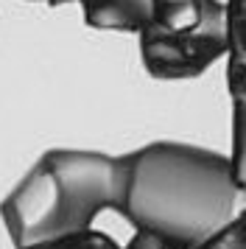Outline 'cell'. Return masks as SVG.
Instances as JSON below:
<instances>
[{
    "label": "cell",
    "mask_w": 246,
    "mask_h": 249,
    "mask_svg": "<svg viewBox=\"0 0 246 249\" xmlns=\"http://www.w3.org/2000/svg\"><path fill=\"white\" fill-rule=\"evenodd\" d=\"M73 6L95 31L137 36L151 20V0H73Z\"/></svg>",
    "instance_id": "4"
},
{
    "label": "cell",
    "mask_w": 246,
    "mask_h": 249,
    "mask_svg": "<svg viewBox=\"0 0 246 249\" xmlns=\"http://www.w3.org/2000/svg\"><path fill=\"white\" fill-rule=\"evenodd\" d=\"M118 241L104 232V230H87V232H73V235H59V238H48L31 247H20V249H115Z\"/></svg>",
    "instance_id": "7"
},
{
    "label": "cell",
    "mask_w": 246,
    "mask_h": 249,
    "mask_svg": "<svg viewBox=\"0 0 246 249\" xmlns=\"http://www.w3.org/2000/svg\"><path fill=\"white\" fill-rule=\"evenodd\" d=\"M227 68L246 70V0H224Z\"/></svg>",
    "instance_id": "6"
},
{
    "label": "cell",
    "mask_w": 246,
    "mask_h": 249,
    "mask_svg": "<svg viewBox=\"0 0 246 249\" xmlns=\"http://www.w3.org/2000/svg\"><path fill=\"white\" fill-rule=\"evenodd\" d=\"M140 59L145 73L157 81L199 79L207 70L227 59V23L224 6L210 12L201 23L179 31H162L145 25L137 34Z\"/></svg>",
    "instance_id": "3"
},
{
    "label": "cell",
    "mask_w": 246,
    "mask_h": 249,
    "mask_svg": "<svg viewBox=\"0 0 246 249\" xmlns=\"http://www.w3.org/2000/svg\"><path fill=\"white\" fill-rule=\"evenodd\" d=\"M25 3H39V6H73V0H25Z\"/></svg>",
    "instance_id": "9"
},
{
    "label": "cell",
    "mask_w": 246,
    "mask_h": 249,
    "mask_svg": "<svg viewBox=\"0 0 246 249\" xmlns=\"http://www.w3.org/2000/svg\"><path fill=\"white\" fill-rule=\"evenodd\" d=\"M193 249H246V210L232 224H227L221 232L210 235L207 241H201L199 247Z\"/></svg>",
    "instance_id": "8"
},
{
    "label": "cell",
    "mask_w": 246,
    "mask_h": 249,
    "mask_svg": "<svg viewBox=\"0 0 246 249\" xmlns=\"http://www.w3.org/2000/svg\"><path fill=\"white\" fill-rule=\"evenodd\" d=\"M126 154L51 148L0 202V218L14 249L92 230L101 213H123Z\"/></svg>",
    "instance_id": "2"
},
{
    "label": "cell",
    "mask_w": 246,
    "mask_h": 249,
    "mask_svg": "<svg viewBox=\"0 0 246 249\" xmlns=\"http://www.w3.org/2000/svg\"><path fill=\"white\" fill-rule=\"evenodd\" d=\"M123 218L165 249H193L232 224L246 207L229 157L204 146L157 140L126 154Z\"/></svg>",
    "instance_id": "1"
},
{
    "label": "cell",
    "mask_w": 246,
    "mask_h": 249,
    "mask_svg": "<svg viewBox=\"0 0 246 249\" xmlns=\"http://www.w3.org/2000/svg\"><path fill=\"white\" fill-rule=\"evenodd\" d=\"M227 92L232 104V146L227 157L235 185L246 196V70L227 68Z\"/></svg>",
    "instance_id": "5"
}]
</instances>
